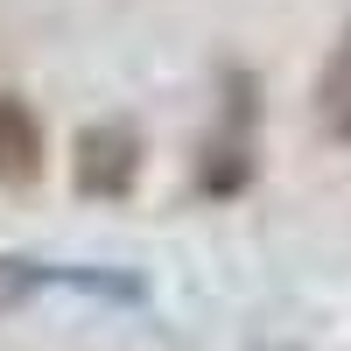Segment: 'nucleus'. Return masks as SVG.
I'll use <instances>...</instances> for the list:
<instances>
[{
	"instance_id": "20e7f679",
	"label": "nucleus",
	"mask_w": 351,
	"mask_h": 351,
	"mask_svg": "<svg viewBox=\"0 0 351 351\" xmlns=\"http://www.w3.org/2000/svg\"><path fill=\"white\" fill-rule=\"evenodd\" d=\"M197 183L211 190V197L239 190V183H246V155H239V148H218V162H204V176H197Z\"/></svg>"
},
{
	"instance_id": "7ed1b4c3",
	"label": "nucleus",
	"mask_w": 351,
	"mask_h": 351,
	"mask_svg": "<svg viewBox=\"0 0 351 351\" xmlns=\"http://www.w3.org/2000/svg\"><path fill=\"white\" fill-rule=\"evenodd\" d=\"M316 112H324V127L337 141H351V28H344L337 56L324 64V77H316Z\"/></svg>"
},
{
	"instance_id": "f257e3e1",
	"label": "nucleus",
	"mask_w": 351,
	"mask_h": 351,
	"mask_svg": "<svg viewBox=\"0 0 351 351\" xmlns=\"http://www.w3.org/2000/svg\"><path fill=\"white\" fill-rule=\"evenodd\" d=\"M134 169H141V141L127 127H84L77 134V190L84 197H127L134 190Z\"/></svg>"
},
{
	"instance_id": "f03ea898",
	"label": "nucleus",
	"mask_w": 351,
	"mask_h": 351,
	"mask_svg": "<svg viewBox=\"0 0 351 351\" xmlns=\"http://www.w3.org/2000/svg\"><path fill=\"white\" fill-rule=\"evenodd\" d=\"M43 176V120L28 99L0 92V183H36Z\"/></svg>"
}]
</instances>
